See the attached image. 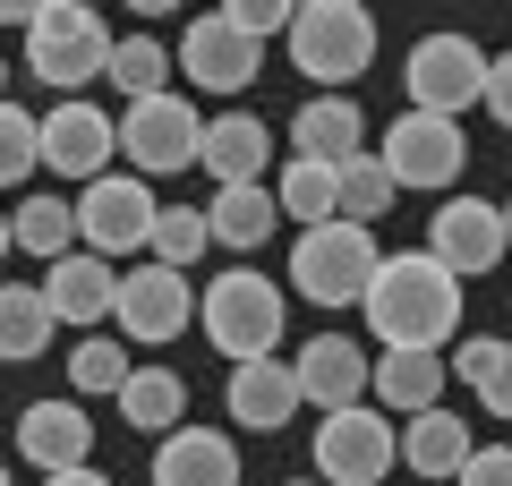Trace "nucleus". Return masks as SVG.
Listing matches in <instances>:
<instances>
[{
  "label": "nucleus",
  "mask_w": 512,
  "mask_h": 486,
  "mask_svg": "<svg viewBox=\"0 0 512 486\" xmlns=\"http://www.w3.org/2000/svg\"><path fill=\"white\" fill-rule=\"evenodd\" d=\"M376 222H350V214H333V222H308V231L291 239V290L299 299H316V307H359L367 299V282H376Z\"/></svg>",
  "instance_id": "nucleus-2"
},
{
  "label": "nucleus",
  "mask_w": 512,
  "mask_h": 486,
  "mask_svg": "<svg viewBox=\"0 0 512 486\" xmlns=\"http://www.w3.org/2000/svg\"><path fill=\"white\" fill-rule=\"evenodd\" d=\"M214 248H231V256H256L265 239L282 231V197L265 180H231V188H214Z\"/></svg>",
  "instance_id": "nucleus-22"
},
{
  "label": "nucleus",
  "mask_w": 512,
  "mask_h": 486,
  "mask_svg": "<svg viewBox=\"0 0 512 486\" xmlns=\"http://www.w3.org/2000/svg\"><path fill=\"white\" fill-rule=\"evenodd\" d=\"M461 273L444 265L436 248H402L384 256L376 282H367V333H376V350H444L461 333Z\"/></svg>",
  "instance_id": "nucleus-1"
},
{
  "label": "nucleus",
  "mask_w": 512,
  "mask_h": 486,
  "mask_svg": "<svg viewBox=\"0 0 512 486\" xmlns=\"http://www.w3.org/2000/svg\"><path fill=\"white\" fill-rule=\"evenodd\" d=\"M205 342L222 350V359H265V350H282V282H265L256 265H231L205 282Z\"/></svg>",
  "instance_id": "nucleus-5"
},
{
  "label": "nucleus",
  "mask_w": 512,
  "mask_h": 486,
  "mask_svg": "<svg viewBox=\"0 0 512 486\" xmlns=\"http://www.w3.org/2000/svg\"><path fill=\"white\" fill-rule=\"evenodd\" d=\"M188 316H205V290H188V265L146 256V265H128V273H120V333H128L137 350L180 342Z\"/></svg>",
  "instance_id": "nucleus-9"
},
{
  "label": "nucleus",
  "mask_w": 512,
  "mask_h": 486,
  "mask_svg": "<svg viewBox=\"0 0 512 486\" xmlns=\"http://www.w3.org/2000/svg\"><path fill=\"white\" fill-rule=\"evenodd\" d=\"M470 418L461 410H419V418H402V469L410 478H461V461H470Z\"/></svg>",
  "instance_id": "nucleus-24"
},
{
  "label": "nucleus",
  "mask_w": 512,
  "mask_h": 486,
  "mask_svg": "<svg viewBox=\"0 0 512 486\" xmlns=\"http://www.w3.org/2000/svg\"><path fill=\"white\" fill-rule=\"evenodd\" d=\"M384 162H393V180L402 188H453L461 180V162H470V137H461V120L453 111H402V120L384 128V145H376Z\"/></svg>",
  "instance_id": "nucleus-12"
},
{
  "label": "nucleus",
  "mask_w": 512,
  "mask_h": 486,
  "mask_svg": "<svg viewBox=\"0 0 512 486\" xmlns=\"http://www.w3.org/2000/svg\"><path fill=\"white\" fill-rule=\"evenodd\" d=\"M205 248H214V214H205V205H163V222H154V248H146V256H163V265H188V273H197Z\"/></svg>",
  "instance_id": "nucleus-32"
},
{
  "label": "nucleus",
  "mask_w": 512,
  "mask_h": 486,
  "mask_svg": "<svg viewBox=\"0 0 512 486\" xmlns=\"http://www.w3.org/2000/svg\"><path fill=\"white\" fill-rule=\"evenodd\" d=\"M265 162H274V128L256 120V111H214L205 120V171H214V188L265 180Z\"/></svg>",
  "instance_id": "nucleus-23"
},
{
  "label": "nucleus",
  "mask_w": 512,
  "mask_h": 486,
  "mask_svg": "<svg viewBox=\"0 0 512 486\" xmlns=\"http://www.w3.org/2000/svg\"><path fill=\"white\" fill-rule=\"evenodd\" d=\"M222 9H231L239 26H248V35H291V18H299V0H222Z\"/></svg>",
  "instance_id": "nucleus-34"
},
{
  "label": "nucleus",
  "mask_w": 512,
  "mask_h": 486,
  "mask_svg": "<svg viewBox=\"0 0 512 486\" xmlns=\"http://www.w3.org/2000/svg\"><path fill=\"white\" fill-rule=\"evenodd\" d=\"M128 376H137V359L111 342L103 324H94V333H77V350H69V393H77V401H94V393L120 401V384H128Z\"/></svg>",
  "instance_id": "nucleus-29"
},
{
  "label": "nucleus",
  "mask_w": 512,
  "mask_h": 486,
  "mask_svg": "<svg viewBox=\"0 0 512 486\" xmlns=\"http://www.w3.org/2000/svg\"><path fill=\"white\" fill-rule=\"evenodd\" d=\"M487 69H495V52H478L461 26H436V35H419L402 52V94H410V111H470V103H487Z\"/></svg>",
  "instance_id": "nucleus-7"
},
{
  "label": "nucleus",
  "mask_w": 512,
  "mask_h": 486,
  "mask_svg": "<svg viewBox=\"0 0 512 486\" xmlns=\"http://www.w3.org/2000/svg\"><path fill=\"white\" fill-rule=\"evenodd\" d=\"M274 197H282V214L308 231V222H333L342 214V162H316V154H291L282 162V180H274Z\"/></svg>",
  "instance_id": "nucleus-28"
},
{
  "label": "nucleus",
  "mask_w": 512,
  "mask_h": 486,
  "mask_svg": "<svg viewBox=\"0 0 512 486\" xmlns=\"http://www.w3.org/2000/svg\"><path fill=\"white\" fill-rule=\"evenodd\" d=\"M444 376H453V359L444 350H376V401L393 418H419L444 401Z\"/></svg>",
  "instance_id": "nucleus-25"
},
{
  "label": "nucleus",
  "mask_w": 512,
  "mask_h": 486,
  "mask_svg": "<svg viewBox=\"0 0 512 486\" xmlns=\"http://www.w3.org/2000/svg\"><path fill=\"white\" fill-rule=\"evenodd\" d=\"M180 418H188V376H180V367H137V376L120 384V427L171 435Z\"/></svg>",
  "instance_id": "nucleus-27"
},
{
  "label": "nucleus",
  "mask_w": 512,
  "mask_h": 486,
  "mask_svg": "<svg viewBox=\"0 0 512 486\" xmlns=\"http://www.w3.org/2000/svg\"><path fill=\"white\" fill-rule=\"evenodd\" d=\"M120 9H146V18H171V9H188V0H120Z\"/></svg>",
  "instance_id": "nucleus-41"
},
{
  "label": "nucleus",
  "mask_w": 512,
  "mask_h": 486,
  "mask_svg": "<svg viewBox=\"0 0 512 486\" xmlns=\"http://www.w3.org/2000/svg\"><path fill=\"white\" fill-rule=\"evenodd\" d=\"M154 486H239V444L180 418L171 435H154Z\"/></svg>",
  "instance_id": "nucleus-19"
},
{
  "label": "nucleus",
  "mask_w": 512,
  "mask_h": 486,
  "mask_svg": "<svg viewBox=\"0 0 512 486\" xmlns=\"http://www.w3.org/2000/svg\"><path fill=\"white\" fill-rule=\"evenodd\" d=\"M35 171H43V120L26 103H9V111H0V180L26 188Z\"/></svg>",
  "instance_id": "nucleus-33"
},
{
  "label": "nucleus",
  "mask_w": 512,
  "mask_h": 486,
  "mask_svg": "<svg viewBox=\"0 0 512 486\" xmlns=\"http://www.w3.org/2000/svg\"><path fill=\"white\" fill-rule=\"evenodd\" d=\"M393 188H402V180H393V162H384L376 145H359V154L342 162V214H350V222L393 214Z\"/></svg>",
  "instance_id": "nucleus-31"
},
{
  "label": "nucleus",
  "mask_w": 512,
  "mask_h": 486,
  "mask_svg": "<svg viewBox=\"0 0 512 486\" xmlns=\"http://www.w3.org/2000/svg\"><path fill=\"white\" fill-rule=\"evenodd\" d=\"M427 248H436L461 282H478V273H495L512 256V214L461 188V197H444L436 214H427Z\"/></svg>",
  "instance_id": "nucleus-13"
},
{
  "label": "nucleus",
  "mask_w": 512,
  "mask_h": 486,
  "mask_svg": "<svg viewBox=\"0 0 512 486\" xmlns=\"http://www.w3.org/2000/svg\"><path fill=\"white\" fill-rule=\"evenodd\" d=\"M18 461L26 469H77V461H94V418H86V401H26L18 410Z\"/></svg>",
  "instance_id": "nucleus-18"
},
{
  "label": "nucleus",
  "mask_w": 512,
  "mask_h": 486,
  "mask_svg": "<svg viewBox=\"0 0 512 486\" xmlns=\"http://www.w3.org/2000/svg\"><path fill=\"white\" fill-rule=\"evenodd\" d=\"M111 52H120V35H111L103 9H86V0H52L26 26V77H43L60 94H86L94 77H111Z\"/></svg>",
  "instance_id": "nucleus-4"
},
{
  "label": "nucleus",
  "mask_w": 512,
  "mask_h": 486,
  "mask_svg": "<svg viewBox=\"0 0 512 486\" xmlns=\"http://www.w3.org/2000/svg\"><path fill=\"white\" fill-rule=\"evenodd\" d=\"M111 154H120V120H111L103 103H86V94H60L52 111H43V171L52 180H103Z\"/></svg>",
  "instance_id": "nucleus-14"
},
{
  "label": "nucleus",
  "mask_w": 512,
  "mask_h": 486,
  "mask_svg": "<svg viewBox=\"0 0 512 486\" xmlns=\"http://www.w3.org/2000/svg\"><path fill=\"white\" fill-rule=\"evenodd\" d=\"M9 248L18 256H69V248H86V222H77V197H60V188H35V197H18L9 205Z\"/></svg>",
  "instance_id": "nucleus-21"
},
{
  "label": "nucleus",
  "mask_w": 512,
  "mask_h": 486,
  "mask_svg": "<svg viewBox=\"0 0 512 486\" xmlns=\"http://www.w3.org/2000/svg\"><path fill=\"white\" fill-rule=\"evenodd\" d=\"M299 393H308V410H350V401H376V359H367L350 333H316V342H299Z\"/></svg>",
  "instance_id": "nucleus-17"
},
{
  "label": "nucleus",
  "mask_w": 512,
  "mask_h": 486,
  "mask_svg": "<svg viewBox=\"0 0 512 486\" xmlns=\"http://www.w3.org/2000/svg\"><path fill=\"white\" fill-rule=\"evenodd\" d=\"M222 410H231V427L248 435H282L299 410H308V393H299V367L291 359H231V376H222Z\"/></svg>",
  "instance_id": "nucleus-15"
},
{
  "label": "nucleus",
  "mask_w": 512,
  "mask_h": 486,
  "mask_svg": "<svg viewBox=\"0 0 512 486\" xmlns=\"http://www.w3.org/2000/svg\"><path fill=\"white\" fill-rule=\"evenodd\" d=\"M504 214H512V197H504Z\"/></svg>",
  "instance_id": "nucleus-43"
},
{
  "label": "nucleus",
  "mask_w": 512,
  "mask_h": 486,
  "mask_svg": "<svg viewBox=\"0 0 512 486\" xmlns=\"http://www.w3.org/2000/svg\"><path fill=\"white\" fill-rule=\"evenodd\" d=\"M495 350H504V342H495V333H470V342L453 350V367H461V384H470V393H478V384H487V367H495Z\"/></svg>",
  "instance_id": "nucleus-37"
},
{
  "label": "nucleus",
  "mask_w": 512,
  "mask_h": 486,
  "mask_svg": "<svg viewBox=\"0 0 512 486\" xmlns=\"http://www.w3.org/2000/svg\"><path fill=\"white\" fill-rule=\"evenodd\" d=\"M77 222H86V248H103V256H137V248H154V222H163V205H154L146 171H103V180L77 188Z\"/></svg>",
  "instance_id": "nucleus-11"
},
{
  "label": "nucleus",
  "mask_w": 512,
  "mask_h": 486,
  "mask_svg": "<svg viewBox=\"0 0 512 486\" xmlns=\"http://www.w3.org/2000/svg\"><path fill=\"white\" fill-rule=\"evenodd\" d=\"M180 77L197 94H248L256 77H265V35H248L231 9H205L180 35Z\"/></svg>",
  "instance_id": "nucleus-10"
},
{
  "label": "nucleus",
  "mask_w": 512,
  "mask_h": 486,
  "mask_svg": "<svg viewBox=\"0 0 512 486\" xmlns=\"http://www.w3.org/2000/svg\"><path fill=\"white\" fill-rule=\"evenodd\" d=\"M43 9H52V0H0V18H9V26H35Z\"/></svg>",
  "instance_id": "nucleus-40"
},
{
  "label": "nucleus",
  "mask_w": 512,
  "mask_h": 486,
  "mask_svg": "<svg viewBox=\"0 0 512 486\" xmlns=\"http://www.w3.org/2000/svg\"><path fill=\"white\" fill-rule=\"evenodd\" d=\"M171 69H180V43H163V35H120V52H111V86H120L128 103H137V94H163Z\"/></svg>",
  "instance_id": "nucleus-30"
},
{
  "label": "nucleus",
  "mask_w": 512,
  "mask_h": 486,
  "mask_svg": "<svg viewBox=\"0 0 512 486\" xmlns=\"http://www.w3.org/2000/svg\"><path fill=\"white\" fill-rule=\"evenodd\" d=\"M43 290H52L60 324H77V333H94L103 316H120V256L103 248H69L43 265Z\"/></svg>",
  "instance_id": "nucleus-16"
},
{
  "label": "nucleus",
  "mask_w": 512,
  "mask_h": 486,
  "mask_svg": "<svg viewBox=\"0 0 512 486\" xmlns=\"http://www.w3.org/2000/svg\"><path fill=\"white\" fill-rule=\"evenodd\" d=\"M376 9H384V0H376Z\"/></svg>",
  "instance_id": "nucleus-44"
},
{
  "label": "nucleus",
  "mask_w": 512,
  "mask_h": 486,
  "mask_svg": "<svg viewBox=\"0 0 512 486\" xmlns=\"http://www.w3.org/2000/svg\"><path fill=\"white\" fill-rule=\"evenodd\" d=\"M291 486H325V478H291Z\"/></svg>",
  "instance_id": "nucleus-42"
},
{
  "label": "nucleus",
  "mask_w": 512,
  "mask_h": 486,
  "mask_svg": "<svg viewBox=\"0 0 512 486\" xmlns=\"http://www.w3.org/2000/svg\"><path fill=\"white\" fill-rule=\"evenodd\" d=\"M402 461V427L384 401H350V410L316 418V478L325 486H384Z\"/></svg>",
  "instance_id": "nucleus-6"
},
{
  "label": "nucleus",
  "mask_w": 512,
  "mask_h": 486,
  "mask_svg": "<svg viewBox=\"0 0 512 486\" xmlns=\"http://www.w3.org/2000/svg\"><path fill=\"white\" fill-rule=\"evenodd\" d=\"M367 145V111L350 103L342 86H316L308 103L291 111V154H316V162H350Z\"/></svg>",
  "instance_id": "nucleus-20"
},
{
  "label": "nucleus",
  "mask_w": 512,
  "mask_h": 486,
  "mask_svg": "<svg viewBox=\"0 0 512 486\" xmlns=\"http://www.w3.org/2000/svg\"><path fill=\"white\" fill-rule=\"evenodd\" d=\"M487 111L512 128V52H495V69H487Z\"/></svg>",
  "instance_id": "nucleus-38"
},
{
  "label": "nucleus",
  "mask_w": 512,
  "mask_h": 486,
  "mask_svg": "<svg viewBox=\"0 0 512 486\" xmlns=\"http://www.w3.org/2000/svg\"><path fill=\"white\" fill-rule=\"evenodd\" d=\"M282 52H291V69L316 77V86L367 77V60H376V0H299Z\"/></svg>",
  "instance_id": "nucleus-3"
},
{
  "label": "nucleus",
  "mask_w": 512,
  "mask_h": 486,
  "mask_svg": "<svg viewBox=\"0 0 512 486\" xmlns=\"http://www.w3.org/2000/svg\"><path fill=\"white\" fill-rule=\"evenodd\" d=\"M478 410H487V418H512V342L495 350V367H487V384H478Z\"/></svg>",
  "instance_id": "nucleus-36"
},
{
  "label": "nucleus",
  "mask_w": 512,
  "mask_h": 486,
  "mask_svg": "<svg viewBox=\"0 0 512 486\" xmlns=\"http://www.w3.org/2000/svg\"><path fill=\"white\" fill-rule=\"evenodd\" d=\"M120 154H128V171H146V180L188 171V162H205V111L188 103L180 86L137 94V103L120 111Z\"/></svg>",
  "instance_id": "nucleus-8"
},
{
  "label": "nucleus",
  "mask_w": 512,
  "mask_h": 486,
  "mask_svg": "<svg viewBox=\"0 0 512 486\" xmlns=\"http://www.w3.org/2000/svg\"><path fill=\"white\" fill-rule=\"evenodd\" d=\"M43 486H120V478H103V469H94V461H77V469H52V478H43Z\"/></svg>",
  "instance_id": "nucleus-39"
},
{
  "label": "nucleus",
  "mask_w": 512,
  "mask_h": 486,
  "mask_svg": "<svg viewBox=\"0 0 512 486\" xmlns=\"http://www.w3.org/2000/svg\"><path fill=\"white\" fill-rule=\"evenodd\" d=\"M52 333H60V307H52L43 282H9V290H0V359H18V367L43 359Z\"/></svg>",
  "instance_id": "nucleus-26"
},
{
  "label": "nucleus",
  "mask_w": 512,
  "mask_h": 486,
  "mask_svg": "<svg viewBox=\"0 0 512 486\" xmlns=\"http://www.w3.org/2000/svg\"><path fill=\"white\" fill-rule=\"evenodd\" d=\"M453 486H512V444H478Z\"/></svg>",
  "instance_id": "nucleus-35"
}]
</instances>
